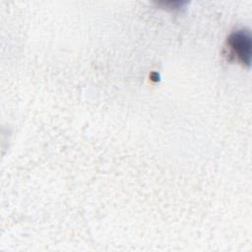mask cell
<instances>
[{
  "label": "cell",
  "instance_id": "obj_1",
  "mask_svg": "<svg viewBox=\"0 0 252 252\" xmlns=\"http://www.w3.org/2000/svg\"><path fill=\"white\" fill-rule=\"evenodd\" d=\"M231 53L243 65L250 66L251 61V35L248 31L239 30L232 32L227 40Z\"/></svg>",
  "mask_w": 252,
  "mask_h": 252
}]
</instances>
